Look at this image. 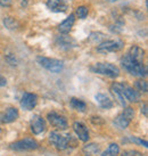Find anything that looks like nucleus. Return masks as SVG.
<instances>
[{
	"label": "nucleus",
	"instance_id": "1",
	"mask_svg": "<svg viewBox=\"0 0 148 156\" xmlns=\"http://www.w3.org/2000/svg\"><path fill=\"white\" fill-rule=\"evenodd\" d=\"M121 64H122L123 69H126L131 75L135 76H139V78H144L147 75V69L143 63L132 59L129 55L124 56L121 59Z\"/></svg>",
	"mask_w": 148,
	"mask_h": 156
},
{
	"label": "nucleus",
	"instance_id": "2",
	"mask_svg": "<svg viewBox=\"0 0 148 156\" xmlns=\"http://www.w3.org/2000/svg\"><path fill=\"white\" fill-rule=\"evenodd\" d=\"M93 73L106 75L109 78H118L120 75V69L118 66L109 64V63H97L93 66L90 67Z\"/></svg>",
	"mask_w": 148,
	"mask_h": 156
},
{
	"label": "nucleus",
	"instance_id": "3",
	"mask_svg": "<svg viewBox=\"0 0 148 156\" xmlns=\"http://www.w3.org/2000/svg\"><path fill=\"white\" fill-rule=\"evenodd\" d=\"M37 61L40 65L48 69L51 73H59L63 69V62L59 59H55V58H48V57L39 56L37 58Z\"/></svg>",
	"mask_w": 148,
	"mask_h": 156
},
{
	"label": "nucleus",
	"instance_id": "4",
	"mask_svg": "<svg viewBox=\"0 0 148 156\" xmlns=\"http://www.w3.org/2000/svg\"><path fill=\"white\" fill-rule=\"evenodd\" d=\"M39 147V144L32 138H25L18 140L16 143L10 145V149L17 151V152H26V151H33Z\"/></svg>",
	"mask_w": 148,
	"mask_h": 156
},
{
	"label": "nucleus",
	"instance_id": "5",
	"mask_svg": "<svg viewBox=\"0 0 148 156\" xmlns=\"http://www.w3.org/2000/svg\"><path fill=\"white\" fill-rule=\"evenodd\" d=\"M135 116V111L131 107H126L124 108L120 115L116 116V119L114 120V123L118 126H120L121 129H125L126 126L130 124V122L132 121V119Z\"/></svg>",
	"mask_w": 148,
	"mask_h": 156
},
{
	"label": "nucleus",
	"instance_id": "6",
	"mask_svg": "<svg viewBox=\"0 0 148 156\" xmlns=\"http://www.w3.org/2000/svg\"><path fill=\"white\" fill-rule=\"evenodd\" d=\"M123 48L121 40H106L97 46V51L99 52H114L118 51Z\"/></svg>",
	"mask_w": 148,
	"mask_h": 156
},
{
	"label": "nucleus",
	"instance_id": "7",
	"mask_svg": "<svg viewBox=\"0 0 148 156\" xmlns=\"http://www.w3.org/2000/svg\"><path fill=\"white\" fill-rule=\"evenodd\" d=\"M49 141L58 149V151H65L69 147V138L67 136H63V134L58 133L56 131H52L49 134Z\"/></svg>",
	"mask_w": 148,
	"mask_h": 156
},
{
	"label": "nucleus",
	"instance_id": "8",
	"mask_svg": "<svg viewBox=\"0 0 148 156\" xmlns=\"http://www.w3.org/2000/svg\"><path fill=\"white\" fill-rule=\"evenodd\" d=\"M47 119H48L49 123H50L52 126L57 128V129L65 130L66 128L69 126V124H67V120H66V119L63 116V115H59V114H57L56 112L48 113V115H47Z\"/></svg>",
	"mask_w": 148,
	"mask_h": 156
},
{
	"label": "nucleus",
	"instance_id": "9",
	"mask_svg": "<svg viewBox=\"0 0 148 156\" xmlns=\"http://www.w3.org/2000/svg\"><path fill=\"white\" fill-rule=\"evenodd\" d=\"M38 103V96L35 94H31V92H24L21 99V106L22 108L26 111H32L37 106Z\"/></svg>",
	"mask_w": 148,
	"mask_h": 156
},
{
	"label": "nucleus",
	"instance_id": "10",
	"mask_svg": "<svg viewBox=\"0 0 148 156\" xmlns=\"http://www.w3.org/2000/svg\"><path fill=\"white\" fill-rule=\"evenodd\" d=\"M46 121H44L42 116L40 115H34L31 120V130L34 134H40L46 131Z\"/></svg>",
	"mask_w": 148,
	"mask_h": 156
},
{
	"label": "nucleus",
	"instance_id": "11",
	"mask_svg": "<svg viewBox=\"0 0 148 156\" xmlns=\"http://www.w3.org/2000/svg\"><path fill=\"white\" fill-rule=\"evenodd\" d=\"M18 111L15 107H9L4 113L0 114V122L1 123H12L18 119Z\"/></svg>",
	"mask_w": 148,
	"mask_h": 156
},
{
	"label": "nucleus",
	"instance_id": "12",
	"mask_svg": "<svg viewBox=\"0 0 148 156\" xmlns=\"http://www.w3.org/2000/svg\"><path fill=\"white\" fill-rule=\"evenodd\" d=\"M72 128H73L74 132L76 133L78 138L80 139L81 141H84V143H86V141L89 140V131H88V129L86 128L84 124L80 123V122H74Z\"/></svg>",
	"mask_w": 148,
	"mask_h": 156
},
{
	"label": "nucleus",
	"instance_id": "13",
	"mask_svg": "<svg viewBox=\"0 0 148 156\" xmlns=\"http://www.w3.org/2000/svg\"><path fill=\"white\" fill-rule=\"evenodd\" d=\"M47 7L52 13H64L67 9V5L64 0H48Z\"/></svg>",
	"mask_w": 148,
	"mask_h": 156
},
{
	"label": "nucleus",
	"instance_id": "14",
	"mask_svg": "<svg viewBox=\"0 0 148 156\" xmlns=\"http://www.w3.org/2000/svg\"><path fill=\"white\" fill-rule=\"evenodd\" d=\"M122 92L125 100H129L131 103H137L140 99V95L138 94V91H136L133 88L129 87L126 84L122 83Z\"/></svg>",
	"mask_w": 148,
	"mask_h": 156
},
{
	"label": "nucleus",
	"instance_id": "15",
	"mask_svg": "<svg viewBox=\"0 0 148 156\" xmlns=\"http://www.w3.org/2000/svg\"><path fill=\"white\" fill-rule=\"evenodd\" d=\"M111 91H112V94L114 95V97L118 99L120 105H122L123 107H125L126 103H125V98H124L122 92V83H118V82L113 83L112 87H111Z\"/></svg>",
	"mask_w": 148,
	"mask_h": 156
},
{
	"label": "nucleus",
	"instance_id": "16",
	"mask_svg": "<svg viewBox=\"0 0 148 156\" xmlns=\"http://www.w3.org/2000/svg\"><path fill=\"white\" fill-rule=\"evenodd\" d=\"M74 23H75V16H74V14H71L65 21H63V22L59 24L58 31H59L61 33H63V34H67V33L72 30Z\"/></svg>",
	"mask_w": 148,
	"mask_h": 156
},
{
	"label": "nucleus",
	"instance_id": "17",
	"mask_svg": "<svg viewBox=\"0 0 148 156\" xmlns=\"http://www.w3.org/2000/svg\"><path fill=\"white\" fill-rule=\"evenodd\" d=\"M95 98H96L97 103L99 104L100 107H103L105 109H109L113 107V101L104 94H97Z\"/></svg>",
	"mask_w": 148,
	"mask_h": 156
},
{
	"label": "nucleus",
	"instance_id": "18",
	"mask_svg": "<svg viewBox=\"0 0 148 156\" xmlns=\"http://www.w3.org/2000/svg\"><path fill=\"white\" fill-rule=\"evenodd\" d=\"M128 55H129L132 59L139 62V63H143L144 56H145V51L140 47H138V46H133V47L130 49V51H129Z\"/></svg>",
	"mask_w": 148,
	"mask_h": 156
},
{
	"label": "nucleus",
	"instance_id": "19",
	"mask_svg": "<svg viewBox=\"0 0 148 156\" xmlns=\"http://www.w3.org/2000/svg\"><path fill=\"white\" fill-rule=\"evenodd\" d=\"M57 44L63 49H70L74 44V40H72L69 37H59L57 39Z\"/></svg>",
	"mask_w": 148,
	"mask_h": 156
},
{
	"label": "nucleus",
	"instance_id": "20",
	"mask_svg": "<svg viewBox=\"0 0 148 156\" xmlns=\"http://www.w3.org/2000/svg\"><path fill=\"white\" fill-rule=\"evenodd\" d=\"M4 25L8 30H17L18 27H19V22H18L16 18L8 16V17L4 18Z\"/></svg>",
	"mask_w": 148,
	"mask_h": 156
},
{
	"label": "nucleus",
	"instance_id": "21",
	"mask_svg": "<svg viewBox=\"0 0 148 156\" xmlns=\"http://www.w3.org/2000/svg\"><path fill=\"white\" fill-rule=\"evenodd\" d=\"M83 152L86 153L87 156H97L99 155V147L96 144H89L83 147Z\"/></svg>",
	"mask_w": 148,
	"mask_h": 156
},
{
	"label": "nucleus",
	"instance_id": "22",
	"mask_svg": "<svg viewBox=\"0 0 148 156\" xmlns=\"http://www.w3.org/2000/svg\"><path fill=\"white\" fill-rule=\"evenodd\" d=\"M71 106H72L74 109L79 111V112H84L86 108H87L86 103L82 101L81 99H78V98H72V99H71Z\"/></svg>",
	"mask_w": 148,
	"mask_h": 156
},
{
	"label": "nucleus",
	"instance_id": "23",
	"mask_svg": "<svg viewBox=\"0 0 148 156\" xmlns=\"http://www.w3.org/2000/svg\"><path fill=\"white\" fill-rule=\"evenodd\" d=\"M120 153V148L116 144H112V145H109L108 148L105 151L101 156H116Z\"/></svg>",
	"mask_w": 148,
	"mask_h": 156
},
{
	"label": "nucleus",
	"instance_id": "24",
	"mask_svg": "<svg viewBox=\"0 0 148 156\" xmlns=\"http://www.w3.org/2000/svg\"><path fill=\"white\" fill-rule=\"evenodd\" d=\"M88 13H89V9L86 7V6H80L76 8V15H78L79 18L81 20H84V18L88 16Z\"/></svg>",
	"mask_w": 148,
	"mask_h": 156
},
{
	"label": "nucleus",
	"instance_id": "25",
	"mask_svg": "<svg viewBox=\"0 0 148 156\" xmlns=\"http://www.w3.org/2000/svg\"><path fill=\"white\" fill-rule=\"evenodd\" d=\"M136 88H137V90L140 91V92H147V82L144 81V80H139V81H137L136 82Z\"/></svg>",
	"mask_w": 148,
	"mask_h": 156
},
{
	"label": "nucleus",
	"instance_id": "26",
	"mask_svg": "<svg viewBox=\"0 0 148 156\" xmlns=\"http://www.w3.org/2000/svg\"><path fill=\"white\" fill-rule=\"evenodd\" d=\"M129 140H130V141H132V143L139 144V145H141V146H144V147H146V148L148 147L147 141H146V140H143V139H140V138H137V137H130V138H129Z\"/></svg>",
	"mask_w": 148,
	"mask_h": 156
},
{
	"label": "nucleus",
	"instance_id": "27",
	"mask_svg": "<svg viewBox=\"0 0 148 156\" xmlns=\"http://www.w3.org/2000/svg\"><path fill=\"white\" fill-rule=\"evenodd\" d=\"M13 4V0H0V6L1 7H9Z\"/></svg>",
	"mask_w": 148,
	"mask_h": 156
},
{
	"label": "nucleus",
	"instance_id": "28",
	"mask_svg": "<svg viewBox=\"0 0 148 156\" xmlns=\"http://www.w3.org/2000/svg\"><path fill=\"white\" fill-rule=\"evenodd\" d=\"M124 156H143L139 152H136V151H130V152H125Z\"/></svg>",
	"mask_w": 148,
	"mask_h": 156
},
{
	"label": "nucleus",
	"instance_id": "29",
	"mask_svg": "<svg viewBox=\"0 0 148 156\" xmlns=\"http://www.w3.org/2000/svg\"><path fill=\"white\" fill-rule=\"evenodd\" d=\"M6 84H7V80H6V78L2 76V75H0V87H5Z\"/></svg>",
	"mask_w": 148,
	"mask_h": 156
},
{
	"label": "nucleus",
	"instance_id": "30",
	"mask_svg": "<svg viewBox=\"0 0 148 156\" xmlns=\"http://www.w3.org/2000/svg\"><path fill=\"white\" fill-rule=\"evenodd\" d=\"M100 119H101V117H96V116H93L91 119V121L93 122V123H100V124H101V123H103V120H100Z\"/></svg>",
	"mask_w": 148,
	"mask_h": 156
},
{
	"label": "nucleus",
	"instance_id": "31",
	"mask_svg": "<svg viewBox=\"0 0 148 156\" xmlns=\"http://www.w3.org/2000/svg\"><path fill=\"white\" fill-rule=\"evenodd\" d=\"M141 113H144L145 116H147V104H144L141 107Z\"/></svg>",
	"mask_w": 148,
	"mask_h": 156
},
{
	"label": "nucleus",
	"instance_id": "32",
	"mask_svg": "<svg viewBox=\"0 0 148 156\" xmlns=\"http://www.w3.org/2000/svg\"><path fill=\"white\" fill-rule=\"evenodd\" d=\"M109 1H118V0H109Z\"/></svg>",
	"mask_w": 148,
	"mask_h": 156
},
{
	"label": "nucleus",
	"instance_id": "33",
	"mask_svg": "<svg viewBox=\"0 0 148 156\" xmlns=\"http://www.w3.org/2000/svg\"><path fill=\"white\" fill-rule=\"evenodd\" d=\"M0 133H1V128H0Z\"/></svg>",
	"mask_w": 148,
	"mask_h": 156
}]
</instances>
